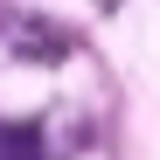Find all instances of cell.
<instances>
[{
    "label": "cell",
    "instance_id": "cell-1",
    "mask_svg": "<svg viewBox=\"0 0 160 160\" xmlns=\"http://www.w3.org/2000/svg\"><path fill=\"white\" fill-rule=\"evenodd\" d=\"M0 153H21V160H28V153H42V132H35V125H14V132H0Z\"/></svg>",
    "mask_w": 160,
    "mask_h": 160
},
{
    "label": "cell",
    "instance_id": "cell-2",
    "mask_svg": "<svg viewBox=\"0 0 160 160\" xmlns=\"http://www.w3.org/2000/svg\"><path fill=\"white\" fill-rule=\"evenodd\" d=\"M98 7H118V0H98Z\"/></svg>",
    "mask_w": 160,
    "mask_h": 160
}]
</instances>
